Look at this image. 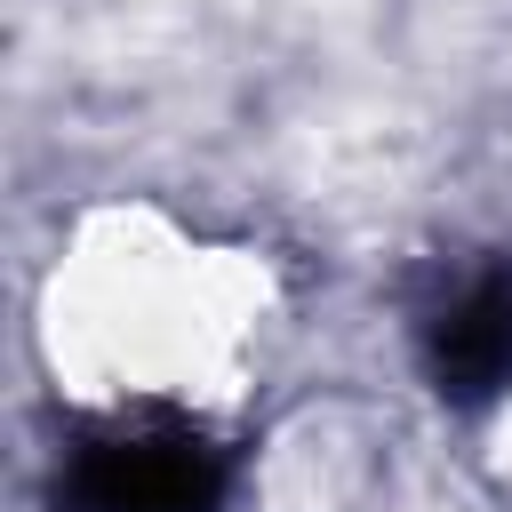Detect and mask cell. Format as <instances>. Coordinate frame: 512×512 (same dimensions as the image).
<instances>
[{"label":"cell","mask_w":512,"mask_h":512,"mask_svg":"<svg viewBox=\"0 0 512 512\" xmlns=\"http://www.w3.org/2000/svg\"><path fill=\"white\" fill-rule=\"evenodd\" d=\"M224 448H208L184 424L144 432H96L64 456L48 504L56 512H224Z\"/></svg>","instance_id":"obj_1"},{"label":"cell","mask_w":512,"mask_h":512,"mask_svg":"<svg viewBox=\"0 0 512 512\" xmlns=\"http://www.w3.org/2000/svg\"><path fill=\"white\" fill-rule=\"evenodd\" d=\"M424 368L448 400H496L512 392V272H472L432 320H424Z\"/></svg>","instance_id":"obj_2"}]
</instances>
